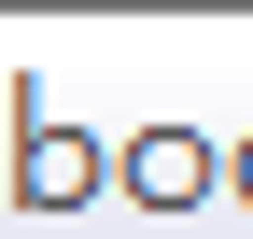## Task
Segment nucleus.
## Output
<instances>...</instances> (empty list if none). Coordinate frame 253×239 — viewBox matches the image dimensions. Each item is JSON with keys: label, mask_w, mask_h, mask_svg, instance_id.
<instances>
[{"label": "nucleus", "mask_w": 253, "mask_h": 239, "mask_svg": "<svg viewBox=\"0 0 253 239\" xmlns=\"http://www.w3.org/2000/svg\"><path fill=\"white\" fill-rule=\"evenodd\" d=\"M197 183H211V141H183V127H155V141H126V197H169V211H183Z\"/></svg>", "instance_id": "1"}, {"label": "nucleus", "mask_w": 253, "mask_h": 239, "mask_svg": "<svg viewBox=\"0 0 253 239\" xmlns=\"http://www.w3.org/2000/svg\"><path fill=\"white\" fill-rule=\"evenodd\" d=\"M14 183H28V197L56 211V197H84V183H99V141H71V127H28V155H14Z\"/></svg>", "instance_id": "2"}, {"label": "nucleus", "mask_w": 253, "mask_h": 239, "mask_svg": "<svg viewBox=\"0 0 253 239\" xmlns=\"http://www.w3.org/2000/svg\"><path fill=\"white\" fill-rule=\"evenodd\" d=\"M239 183H253V155H239Z\"/></svg>", "instance_id": "3"}]
</instances>
